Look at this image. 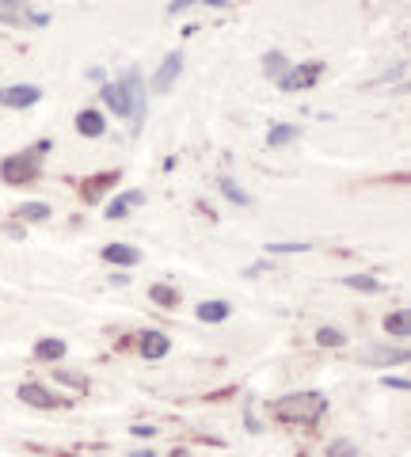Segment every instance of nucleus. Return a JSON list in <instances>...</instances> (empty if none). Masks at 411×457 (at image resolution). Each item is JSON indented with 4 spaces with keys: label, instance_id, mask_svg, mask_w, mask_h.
<instances>
[{
    "label": "nucleus",
    "instance_id": "f257e3e1",
    "mask_svg": "<svg viewBox=\"0 0 411 457\" xmlns=\"http://www.w3.org/2000/svg\"><path fill=\"white\" fill-rule=\"evenodd\" d=\"M103 104L119 114V119H134V130H141V119H145V88H141V73L137 69H126L119 80L103 84Z\"/></svg>",
    "mask_w": 411,
    "mask_h": 457
},
{
    "label": "nucleus",
    "instance_id": "f03ea898",
    "mask_svg": "<svg viewBox=\"0 0 411 457\" xmlns=\"http://www.w3.org/2000/svg\"><path fill=\"white\" fill-rule=\"evenodd\" d=\"M328 411V400L320 393H290L271 404V416L286 420V423H301V427H313L320 423V416Z\"/></svg>",
    "mask_w": 411,
    "mask_h": 457
},
{
    "label": "nucleus",
    "instance_id": "7ed1b4c3",
    "mask_svg": "<svg viewBox=\"0 0 411 457\" xmlns=\"http://www.w3.org/2000/svg\"><path fill=\"white\" fill-rule=\"evenodd\" d=\"M50 149V141H38L35 149H23L16 156H8V161H0V179L8 183V187H20V183H31L42 168V153Z\"/></svg>",
    "mask_w": 411,
    "mask_h": 457
},
{
    "label": "nucleus",
    "instance_id": "20e7f679",
    "mask_svg": "<svg viewBox=\"0 0 411 457\" xmlns=\"http://www.w3.org/2000/svg\"><path fill=\"white\" fill-rule=\"evenodd\" d=\"M324 77V62H305V65H293L278 77V88L282 92H305Z\"/></svg>",
    "mask_w": 411,
    "mask_h": 457
},
{
    "label": "nucleus",
    "instance_id": "39448f33",
    "mask_svg": "<svg viewBox=\"0 0 411 457\" xmlns=\"http://www.w3.org/2000/svg\"><path fill=\"white\" fill-rule=\"evenodd\" d=\"M42 99V88L38 84H12V88L0 92V104L12 107V111H20V107H35Z\"/></svg>",
    "mask_w": 411,
    "mask_h": 457
},
{
    "label": "nucleus",
    "instance_id": "423d86ee",
    "mask_svg": "<svg viewBox=\"0 0 411 457\" xmlns=\"http://www.w3.org/2000/svg\"><path fill=\"white\" fill-rule=\"evenodd\" d=\"M179 73H183V57H179V54H168L164 62H160V69L152 73L149 88H152V92H168V88L176 84V77H179Z\"/></svg>",
    "mask_w": 411,
    "mask_h": 457
},
{
    "label": "nucleus",
    "instance_id": "0eeeda50",
    "mask_svg": "<svg viewBox=\"0 0 411 457\" xmlns=\"http://www.w3.org/2000/svg\"><path fill=\"white\" fill-rule=\"evenodd\" d=\"M141 203H145V191H122V195H115L107 203V218L119 221V218H126V213H130L134 206H141Z\"/></svg>",
    "mask_w": 411,
    "mask_h": 457
},
{
    "label": "nucleus",
    "instance_id": "6e6552de",
    "mask_svg": "<svg viewBox=\"0 0 411 457\" xmlns=\"http://www.w3.org/2000/svg\"><path fill=\"white\" fill-rule=\"evenodd\" d=\"M20 400H23V404H31V408H42V411L58 408V396H50V389H42V385H35V381H27V385H23V389H20Z\"/></svg>",
    "mask_w": 411,
    "mask_h": 457
},
{
    "label": "nucleus",
    "instance_id": "1a4fd4ad",
    "mask_svg": "<svg viewBox=\"0 0 411 457\" xmlns=\"http://www.w3.org/2000/svg\"><path fill=\"white\" fill-rule=\"evenodd\" d=\"M103 260L107 263H119V267H137L141 263V252L130 245H107L103 248Z\"/></svg>",
    "mask_w": 411,
    "mask_h": 457
},
{
    "label": "nucleus",
    "instance_id": "9d476101",
    "mask_svg": "<svg viewBox=\"0 0 411 457\" xmlns=\"http://www.w3.org/2000/svg\"><path fill=\"white\" fill-rule=\"evenodd\" d=\"M107 130V119L99 111H80L77 114V134H84V137H99Z\"/></svg>",
    "mask_w": 411,
    "mask_h": 457
},
{
    "label": "nucleus",
    "instance_id": "9b49d317",
    "mask_svg": "<svg viewBox=\"0 0 411 457\" xmlns=\"http://www.w3.org/2000/svg\"><path fill=\"white\" fill-rule=\"evenodd\" d=\"M194 312H198V320H206V324H221L233 317V305L229 302H202Z\"/></svg>",
    "mask_w": 411,
    "mask_h": 457
},
{
    "label": "nucleus",
    "instance_id": "f8f14e48",
    "mask_svg": "<svg viewBox=\"0 0 411 457\" xmlns=\"http://www.w3.org/2000/svg\"><path fill=\"white\" fill-rule=\"evenodd\" d=\"M168 351H172V339H168L164 332H149L145 339H141V354H145V359H164Z\"/></svg>",
    "mask_w": 411,
    "mask_h": 457
},
{
    "label": "nucleus",
    "instance_id": "ddd939ff",
    "mask_svg": "<svg viewBox=\"0 0 411 457\" xmlns=\"http://www.w3.org/2000/svg\"><path fill=\"white\" fill-rule=\"evenodd\" d=\"M385 332L396 336V339H407L411 336V317H407V309H396L385 317Z\"/></svg>",
    "mask_w": 411,
    "mask_h": 457
},
{
    "label": "nucleus",
    "instance_id": "4468645a",
    "mask_svg": "<svg viewBox=\"0 0 411 457\" xmlns=\"http://www.w3.org/2000/svg\"><path fill=\"white\" fill-rule=\"evenodd\" d=\"M149 302H157L160 309H176L179 305V290H176V286L157 282V286H149Z\"/></svg>",
    "mask_w": 411,
    "mask_h": 457
},
{
    "label": "nucleus",
    "instance_id": "2eb2a0df",
    "mask_svg": "<svg viewBox=\"0 0 411 457\" xmlns=\"http://www.w3.org/2000/svg\"><path fill=\"white\" fill-rule=\"evenodd\" d=\"M62 354H65V343L62 339H38L35 343V359L38 362H58Z\"/></svg>",
    "mask_w": 411,
    "mask_h": 457
},
{
    "label": "nucleus",
    "instance_id": "dca6fc26",
    "mask_svg": "<svg viewBox=\"0 0 411 457\" xmlns=\"http://www.w3.org/2000/svg\"><path fill=\"white\" fill-rule=\"evenodd\" d=\"M293 137H301V126H290V122H282V126H271V134H267V145L278 149V145H290Z\"/></svg>",
    "mask_w": 411,
    "mask_h": 457
},
{
    "label": "nucleus",
    "instance_id": "f3484780",
    "mask_svg": "<svg viewBox=\"0 0 411 457\" xmlns=\"http://www.w3.org/2000/svg\"><path fill=\"white\" fill-rule=\"evenodd\" d=\"M218 187H221V195H225V198H229V203H233V206H251V195H248L244 187H236V183H233V179H221V183H218Z\"/></svg>",
    "mask_w": 411,
    "mask_h": 457
},
{
    "label": "nucleus",
    "instance_id": "a211bd4d",
    "mask_svg": "<svg viewBox=\"0 0 411 457\" xmlns=\"http://www.w3.org/2000/svg\"><path fill=\"white\" fill-rule=\"evenodd\" d=\"M263 69H267V77H282V73H286V69H290V62H286V54H278V50H271V54H267L263 57Z\"/></svg>",
    "mask_w": 411,
    "mask_h": 457
},
{
    "label": "nucleus",
    "instance_id": "6ab92c4d",
    "mask_svg": "<svg viewBox=\"0 0 411 457\" xmlns=\"http://www.w3.org/2000/svg\"><path fill=\"white\" fill-rule=\"evenodd\" d=\"M16 213L23 221H50V206L46 203H23Z\"/></svg>",
    "mask_w": 411,
    "mask_h": 457
},
{
    "label": "nucleus",
    "instance_id": "aec40b11",
    "mask_svg": "<svg viewBox=\"0 0 411 457\" xmlns=\"http://www.w3.org/2000/svg\"><path fill=\"white\" fill-rule=\"evenodd\" d=\"M343 286H350V290H362V294H377L381 290V282L374 275H347Z\"/></svg>",
    "mask_w": 411,
    "mask_h": 457
},
{
    "label": "nucleus",
    "instance_id": "412c9836",
    "mask_svg": "<svg viewBox=\"0 0 411 457\" xmlns=\"http://www.w3.org/2000/svg\"><path fill=\"white\" fill-rule=\"evenodd\" d=\"M370 362H381V366H392V362H407V351L377 347V351H370Z\"/></svg>",
    "mask_w": 411,
    "mask_h": 457
},
{
    "label": "nucleus",
    "instance_id": "4be33fe9",
    "mask_svg": "<svg viewBox=\"0 0 411 457\" xmlns=\"http://www.w3.org/2000/svg\"><path fill=\"white\" fill-rule=\"evenodd\" d=\"M316 343H320V347H343L347 336L339 332V328H320V332H316Z\"/></svg>",
    "mask_w": 411,
    "mask_h": 457
},
{
    "label": "nucleus",
    "instance_id": "5701e85b",
    "mask_svg": "<svg viewBox=\"0 0 411 457\" xmlns=\"http://www.w3.org/2000/svg\"><path fill=\"white\" fill-rule=\"evenodd\" d=\"M53 378H58L62 385H69V389H88V378H84V374H69V370H53Z\"/></svg>",
    "mask_w": 411,
    "mask_h": 457
},
{
    "label": "nucleus",
    "instance_id": "b1692460",
    "mask_svg": "<svg viewBox=\"0 0 411 457\" xmlns=\"http://www.w3.org/2000/svg\"><path fill=\"white\" fill-rule=\"evenodd\" d=\"M358 450H354V442H347V438H339V442H332V450H328V457H354Z\"/></svg>",
    "mask_w": 411,
    "mask_h": 457
},
{
    "label": "nucleus",
    "instance_id": "393cba45",
    "mask_svg": "<svg viewBox=\"0 0 411 457\" xmlns=\"http://www.w3.org/2000/svg\"><path fill=\"white\" fill-rule=\"evenodd\" d=\"M267 252H275V255H293V252H308V245H267Z\"/></svg>",
    "mask_w": 411,
    "mask_h": 457
},
{
    "label": "nucleus",
    "instance_id": "a878e982",
    "mask_svg": "<svg viewBox=\"0 0 411 457\" xmlns=\"http://www.w3.org/2000/svg\"><path fill=\"white\" fill-rule=\"evenodd\" d=\"M381 381H385L389 389H400V393H407V389H411V385H407V378H392V374H385Z\"/></svg>",
    "mask_w": 411,
    "mask_h": 457
},
{
    "label": "nucleus",
    "instance_id": "bb28decb",
    "mask_svg": "<svg viewBox=\"0 0 411 457\" xmlns=\"http://www.w3.org/2000/svg\"><path fill=\"white\" fill-rule=\"evenodd\" d=\"M134 435H137V438H152V435H157V427H149V423H137V427H134Z\"/></svg>",
    "mask_w": 411,
    "mask_h": 457
},
{
    "label": "nucleus",
    "instance_id": "cd10ccee",
    "mask_svg": "<svg viewBox=\"0 0 411 457\" xmlns=\"http://www.w3.org/2000/svg\"><path fill=\"white\" fill-rule=\"evenodd\" d=\"M130 457H157V453H152V450H137V453H130Z\"/></svg>",
    "mask_w": 411,
    "mask_h": 457
}]
</instances>
